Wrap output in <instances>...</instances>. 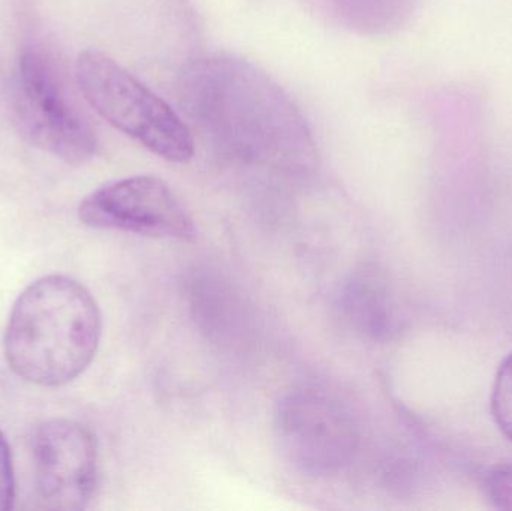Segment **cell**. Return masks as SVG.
Returning a JSON list of instances; mask_svg holds the SVG:
<instances>
[{
    "instance_id": "cell-1",
    "label": "cell",
    "mask_w": 512,
    "mask_h": 511,
    "mask_svg": "<svg viewBox=\"0 0 512 511\" xmlns=\"http://www.w3.org/2000/svg\"><path fill=\"white\" fill-rule=\"evenodd\" d=\"M176 93L192 134L228 164L294 176L315 167L306 117L254 63L231 54L197 57L180 69Z\"/></svg>"
},
{
    "instance_id": "cell-2",
    "label": "cell",
    "mask_w": 512,
    "mask_h": 511,
    "mask_svg": "<svg viewBox=\"0 0 512 511\" xmlns=\"http://www.w3.org/2000/svg\"><path fill=\"white\" fill-rule=\"evenodd\" d=\"M101 336V309L92 293L68 276L48 275L32 282L12 305L3 353L21 380L62 387L89 368Z\"/></svg>"
},
{
    "instance_id": "cell-3",
    "label": "cell",
    "mask_w": 512,
    "mask_h": 511,
    "mask_svg": "<svg viewBox=\"0 0 512 511\" xmlns=\"http://www.w3.org/2000/svg\"><path fill=\"white\" fill-rule=\"evenodd\" d=\"M75 78L87 104L117 131L165 161L185 164L194 158L188 123L113 57L84 51L75 63Z\"/></svg>"
},
{
    "instance_id": "cell-4",
    "label": "cell",
    "mask_w": 512,
    "mask_h": 511,
    "mask_svg": "<svg viewBox=\"0 0 512 511\" xmlns=\"http://www.w3.org/2000/svg\"><path fill=\"white\" fill-rule=\"evenodd\" d=\"M276 428L289 462L313 477L345 470L360 444L351 408L324 387L301 386L288 393L280 404Z\"/></svg>"
},
{
    "instance_id": "cell-5",
    "label": "cell",
    "mask_w": 512,
    "mask_h": 511,
    "mask_svg": "<svg viewBox=\"0 0 512 511\" xmlns=\"http://www.w3.org/2000/svg\"><path fill=\"white\" fill-rule=\"evenodd\" d=\"M14 114L30 144L66 164H86L98 150L96 132L63 95L50 63L36 51H24L18 62Z\"/></svg>"
},
{
    "instance_id": "cell-6",
    "label": "cell",
    "mask_w": 512,
    "mask_h": 511,
    "mask_svg": "<svg viewBox=\"0 0 512 511\" xmlns=\"http://www.w3.org/2000/svg\"><path fill=\"white\" fill-rule=\"evenodd\" d=\"M78 219L98 230L156 239L194 240V219L164 180L132 176L99 186L83 198Z\"/></svg>"
},
{
    "instance_id": "cell-7",
    "label": "cell",
    "mask_w": 512,
    "mask_h": 511,
    "mask_svg": "<svg viewBox=\"0 0 512 511\" xmlns=\"http://www.w3.org/2000/svg\"><path fill=\"white\" fill-rule=\"evenodd\" d=\"M36 498L41 509H86L98 485V444L92 431L69 419H51L32 440Z\"/></svg>"
},
{
    "instance_id": "cell-8",
    "label": "cell",
    "mask_w": 512,
    "mask_h": 511,
    "mask_svg": "<svg viewBox=\"0 0 512 511\" xmlns=\"http://www.w3.org/2000/svg\"><path fill=\"white\" fill-rule=\"evenodd\" d=\"M340 308L352 329L382 339L394 329V305L387 282L376 270L351 276L340 297Z\"/></svg>"
},
{
    "instance_id": "cell-9",
    "label": "cell",
    "mask_w": 512,
    "mask_h": 511,
    "mask_svg": "<svg viewBox=\"0 0 512 511\" xmlns=\"http://www.w3.org/2000/svg\"><path fill=\"white\" fill-rule=\"evenodd\" d=\"M339 23L361 36H387L402 30L420 0H330Z\"/></svg>"
},
{
    "instance_id": "cell-10",
    "label": "cell",
    "mask_w": 512,
    "mask_h": 511,
    "mask_svg": "<svg viewBox=\"0 0 512 511\" xmlns=\"http://www.w3.org/2000/svg\"><path fill=\"white\" fill-rule=\"evenodd\" d=\"M492 416L499 431L512 443V353L496 374L492 390Z\"/></svg>"
},
{
    "instance_id": "cell-11",
    "label": "cell",
    "mask_w": 512,
    "mask_h": 511,
    "mask_svg": "<svg viewBox=\"0 0 512 511\" xmlns=\"http://www.w3.org/2000/svg\"><path fill=\"white\" fill-rule=\"evenodd\" d=\"M483 489L492 507L512 511V462L493 467L484 477Z\"/></svg>"
},
{
    "instance_id": "cell-12",
    "label": "cell",
    "mask_w": 512,
    "mask_h": 511,
    "mask_svg": "<svg viewBox=\"0 0 512 511\" xmlns=\"http://www.w3.org/2000/svg\"><path fill=\"white\" fill-rule=\"evenodd\" d=\"M15 482L12 455L8 441L0 431V511H8L14 506Z\"/></svg>"
}]
</instances>
